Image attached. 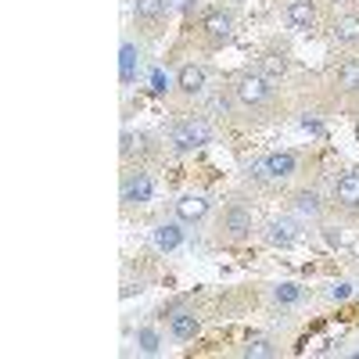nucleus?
Here are the masks:
<instances>
[{"mask_svg":"<svg viewBox=\"0 0 359 359\" xmlns=\"http://www.w3.org/2000/svg\"><path fill=\"white\" fill-rule=\"evenodd\" d=\"M184 223H158L155 230H151V241H155V248L158 252H176L180 245H184V230H180Z\"/></svg>","mask_w":359,"mask_h":359,"instance_id":"13","label":"nucleus"},{"mask_svg":"<svg viewBox=\"0 0 359 359\" xmlns=\"http://www.w3.org/2000/svg\"><path fill=\"white\" fill-rule=\"evenodd\" d=\"M331 36H334V43H341V47H355V43H359V15H341V18L334 22V29H331Z\"/></svg>","mask_w":359,"mask_h":359,"instance_id":"16","label":"nucleus"},{"mask_svg":"<svg viewBox=\"0 0 359 359\" xmlns=\"http://www.w3.org/2000/svg\"><path fill=\"white\" fill-rule=\"evenodd\" d=\"M298 237H302V230H298V223H291V219H273L266 226V241L273 248H291V245H298Z\"/></svg>","mask_w":359,"mask_h":359,"instance_id":"11","label":"nucleus"},{"mask_svg":"<svg viewBox=\"0 0 359 359\" xmlns=\"http://www.w3.org/2000/svg\"><path fill=\"white\" fill-rule=\"evenodd\" d=\"M208 140H212V130H208V123L201 115L176 118V123L169 126V147L176 155H191V151H198V147H205Z\"/></svg>","mask_w":359,"mask_h":359,"instance_id":"1","label":"nucleus"},{"mask_svg":"<svg viewBox=\"0 0 359 359\" xmlns=\"http://www.w3.org/2000/svg\"><path fill=\"white\" fill-rule=\"evenodd\" d=\"M201 33H205L208 47H226L233 40V15L230 11H208L201 22Z\"/></svg>","mask_w":359,"mask_h":359,"instance_id":"5","label":"nucleus"},{"mask_svg":"<svg viewBox=\"0 0 359 359\" xmlns=\"http://www.w3.org/2000/svg\"><path fill=\"white\" fill-rule=\"evenodd\" d=\"M169 11V0H133V18L140 25H158Z\"/></svg>","mask_w":359,"mask_h":359,"instance_id":"14","label":"nucleus"},{"mask_svg":"<svg viewBox=\"0 0 359 359\" xmlns=\"http://www.w3.org/2000/svg\"><path fill=\"white\" fill-rule=\"evenodd\" d=\"M208 111H212V115H226L230 111V97L226 94H216L212 101H208Z\"/></svg>","mask_w":359,"mask_h":359,"instance_id":"23","label":"nucleus"},{"mask_svg":"<svg viewBox=\"0 0 359 359\" xmlns=\"http://www.w3.org/2000/svg\"><path fill=\"white\" fill-rule=\"evenodd\" d=\"M205 83H208V72H205V65H198V62L180 65V72H176V90H180L184 97H198L201 90H205Z\"/></svg>","mask_w":359,"mask_h":359,"instance_id":"9","label":"nucleus"},{"mask_svg":"<svg viewBox=\"0 0 359 359\" xmlns=\"http://www.w3.org/2000/svg\"><path fill=\"white\" fill-rule=\"evenodd\" d=\"M216 237L223 245H241L252 237V212L245 205H226L223 208V216L216 223Z\"/></svg>","mask_w":359,"mask_h":359,"instance_id":"3","label":"nucleus"},{"mask_svg":"<svg viewBox=\"0 0 359 359\" xmlns=\"http://www.w3.org/2000/svg\"><path fill=\"white\" fill-rule=\"evenodd\" d=\"M137 348L144 355H158L162 352V334L155 331V327H140V331H137Z\"/></svg>","mask_w":359,"mask_h":359,"instance_id":"19","label":"nucleus"},{"mask_svg":"<svg viewBox=\"0 0 359 359\" xmlns=\"http://www.w3.org/2000/svg\"><path fill=\"white\" fill-rule=\"evenodd\" d=\"M162 94H169V79L162 72H155L151 76V97H162Z\"/></svg>","mask_w":359,"mask_h":359,"instance_id":"24","label":"nucleus"},{"mask_svg":"<svg viewBox=\"0 0 359 359\" xmlns=\"http://www.w3.org/2000/svg\"><path fill=\"white\" fill-rule=\"evenodd\" d=\"M287 25L298 33H313L316 29V4L313 0H287Z\"/></svg>","mask_w":359,"mask_h":359,"instance_id":"10","label":"nucleus"},{"mask_svg":"<svg viewBox=\"0 0 359 359\" xmlns=\"http://www.w3.org/2000/svg\"><path fill=\"white\" fill-rule=\"evenodd\" d=\"M118 198H123V205H130V208L133 205L140 208V205H147V201L155 198V180L147 176V172H140V169L137 172H126L123 176V187H118Z\"/></svg>","mask_w":359,"mask_h":359,"instance_id":"4","label":"nucleus"},{"mask_svg":"<svg viewBox=\"0 0 359 359\" xmlns=\"http://www.w3.org/2000/svg\"><path fill=\"white\" fill-rule=\"evenodd\" d=\"M137 76H140V43L126 36L118 47V79H123V86H133Z\"/></svg>","mask_w":359,"mask_h":359,"instance_id":"8","label":"nucleus"},{"mask_svg":"<svg viewBox=\"0 0 359 359\" xmlns=\"http://www.w3.org/2000/svg\"><path fill=\"white\" fill-rule=\"evenodd\" d=\"M241 355H245V359H273V355H280V348L269 341V338H255V341H248V345L241 348Z\"/></svg>","mask_w":359,"mask_h":359,"instance_id":"18","label":"nucleus"},{"mask_svg":"<svg viewBox=\"0 0 359 359\" xmlns=\"http://www.w3.org/2000/svg\"><path fill=\"white\" fill-rule=\"evenodd\" d=\"M230 94H233V101L241 104V108H266L269 97H273V83H269L266 72H252V69H245L241 76L233 79Z\"/></svg>","mask_w":359,"mask_h":359,"instance_id":"2","label":"nucleus"},{"mask_svg":"<svg viewBox=\"0 0 359 359\" xmlns=\"http://www.w3.org/2000/svg\"><path fill=\"white\" fill-rule=\"evenodd\" d=\"M198 327H201V323H198V316H194L191 309H180V313L169 316V338L184 345V341H191V338L198 334Z\"/></svg>","mask_w":359,"mask_h":359,"instance_id":"12","label":"nucleus"},{"mask_svg":"<svg viewBox=\"0 0 359 359\" xmlns=\"http://www.w3.org/2000/svg\"><path fill=\"white\" fill-rule=\"evenodd\" d=\"M294 212L302 216V219H316L323 212V205H320V194L316 191H302L294 198Z\"/></svg>","mask_w":359,"mask_h":359,"instance_id":"17","label":"nucleus"},{"mask_svg":"<svg viewBox=\"0 0 359 359\" xmlns=\"http://www.w3.org/2000/svg\"><path fill=\"white\" fill-rule=\"evenodd\" d=\"M273 302L277 306H298V302H302V287H298V284H291V280H284V284H277L273 287Z\"/></svg>","mask_w":359,"mask_h":359,"instance_id":"20","label":"nucleus"},{"mask_svg":"<svg viewBox=\"0 0 359 359\" xmlns=\"http://www.w3.org/2000/svg\"><path fill=\"white\" fill-rule=\"evenodd\" d=\"M176 219L184 223V226H198L208 212H212V201H208L205 194H184V198H176Z\"/></svg>","mask_w":359,"mask_h":359,"instance_id":"6","label":"nucleus"},{"mask_svg":"<svg viewBox=\"0 0 359 359\" xmlns=\"http://www.w3.org/2000/svg\"><path fill=\"white\" fill-rule=\"evenodd\" d=\"M338 83L345 90H359V62H345L341 72H338Z\"/></svg>","mask_w":359,"mask_h":359,"instance_id":"22","label":"nucleus"},{"mask_svg":"<svg viewBox=\"0 0 359 359\" xmlns=\"http://www.w3.org/2000/svg\"><path fill=\"white\" fill-rule=\"evenodd\" d=\"M262 72H266L269 79L284 76V72H287V54H284V50H269V54L262 57Z\"/></svg>","mask_w":359,"mask_h":359,"instance_id":"21","label":"nucleus"},{"mask_svg":"<svg viewBox=\"0 0 359 359\" xmlns=\"http://www.w3.org/2000/svg\"><path fill=\"white\" fill-rule=\"evenodd\" d=\"M334 201L345 208H359V172H345L334 184Z\"/></svg>","mask_w":359,"mask_h":359,"instance_id":"15","label":"nucleus"},{"mask_svg":"<svg viewBox=\"0 0 359 359\" xmlns=\"http://www.w3.org/2000/svg\"><path fill=\"white\" fill-rule=\"evenodd\" d=\"M348 294H352V291H348V284H338V287L331 291V298H334V302H345Z\"/></svg>","mask_w":359,"mask_h":359,"instance_id":"25","label":"nucleus"},{"mask_svg":"<svg viewBox=\"0 0 359 359\" xmlns=\"http://www.w3.org/2000/svg\"><path fill=\"white\" fill-rule=\"evenodd\" d=\"M294 169H298V158L291 155V151H273V155H266L262 162H259V176L262 180H287V176H294Z\"/></svg>","mask_w":359,"mask_h":359,"instance_id":"7","label":"nucleus"},{"mask_svg":"<svg viewBox=\"0 0 359 359\" xmlns=\"http://www.w3.org/2000/svg\"><path fill=\"white\" fill-rule=\"evenodd\" d=\"M133 140H137V137L126 130V133H123V155H130V151H133Z\"/></svg>","mask_w":359,"mask_h":359,"instance_id":"26","label":"nucleus"}]
</instances>
